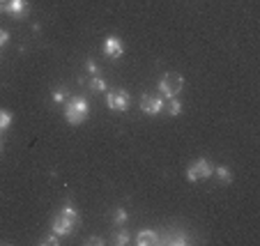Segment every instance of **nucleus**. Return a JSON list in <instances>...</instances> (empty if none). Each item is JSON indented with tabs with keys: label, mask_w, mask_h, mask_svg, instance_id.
<instances>
[{
	"label": "nucleus",
	"mask_w": 260,
	"mask_h": 246,
	"mask_svg": "<svg viewBox=\"0 0 260 246\" xmlns=\"http://www.w3.org/2000/svg\"><path fill=\"white\" fill-rule=\"evenodd\" d=\"M90 115V103L85 97H72L64 106V120H67L72 127H79L88 120Z\"/></svg>",
	"instance_id": "nucleus-1"
},
{
	"label": "nucleus",
	"mask_w": 260,
	"mask_h": 246,
	"mask_svg": "<svg viewBox=\"0 0 260 246\" xmlns=\"http://www.w3.org/2000/svg\"><path fill=\"white\" fill-rule=\"evenodd\" d=\"M182 88H184V79H182L177 72H168V74H164V79L159 81V92H161L164 99L180 97Z\"/></svg>",
	"instance_id": "nucleus-2"
},
{
	"label": "nucleus",
	"mask_w": 260,
	"mask_h": 246,
	"mask_svg": "<svg viewBox=\"0 0 260 246\" xmlns=\"http://www.w3.org/2000/svg\"><path fill=\"white\" fill-rule=\"evenodd\" d=\"M212 170H214V166H212L207 159H196V161L187 168V180L189 182H201V180L212 178Z\"/></svg>",
	"instance_id": "nucleus-3"
},
{
	"label": "nucleus",
	"mask_w": 260,
	"mask_h": 246,
	"mask_svg": "<svg viewBox=\"0 0 260 246\" xmlns=\"http://www.w3.org/2000/svg\"><path fill=\"white\" fill-rule=\"evenodd\" d=\"M164 109H166V99H164L161 94L145 92L141 97V111L145 115H159V113H164Z\"/></svg>",
	"instance_id": "nucleus-4"
},
{
	"label": "nucleus",
	"mask_w": 260,
	"mask_h": 246,
	"mask_svg": "<svg viewBox=\"0 0 260 246\" xmlns=\"http://www.w3.org/2000/svg\"><path fill=\"white\" fill-rule=\"evenodd\" d=\"M129 92L124 90H106V106L115 113H124L129 109Z\"/></svg>",
	"instance_id": "nucleus-5"
},
{
	"label": "nucleus",
	"mask_w": 260,
	"mask_h": 246,
	"mask_svg": "<svg viewBox=\"0 0 260 246\" xmlns=\"http://www.w3.org/2000/svg\"><path fill=\"white\" fill-rule=\"evenodd\" d=\"M30 5L28 0H5L3 5H0V12H5V14L14 16V19H23L25 14H28Z\"/></svg>",
	"instance_id": "nucleus-6"
},
{
	"label": "nucleus",
	"mask_w": 260,
	"mask_h": 246,
	"mask_svg": "<svg viewBox=\"0 0 260 246\" xmlns=\"http://www.w3.org/2000/svg\"><path fill=\"white\" fill-rule=\"evenodd\" d=\"M104 55H108L111 60H118L124 55V44L120 37H115V34H111V37H106V42H104Z\"/></svg>",
	"instance_id": "nucleus-7"
},
{
	"label": "nucleus",
	"mask_w": 260,
	"mask_h": 246,
	"mask_svg": "<svg viewBox=\"0 0 260 246\" xmlns=\"http://www.w3.org/2000/svg\"><path fill=\"white\" fill-rule=\"evenodd\" d=\"M76 228H79V223H74V221H69V219H64V217H60V214H58V217L53 219L51 230H53L58 237H67V235H72Z\"/></svg>",
	"instance_id": "nucleus-8"
},
{
	"label": "nucleus",
	"mask_w": 260,
	"mask_h": 246,
	"mask_svg": "<svg viewBox=\"0 0 260 246\" xmlns=\"http://www.w3.org/2000/svg\"><path fill=\"white\" fill-rule=\"evenodd\" d=\"M159 232L157 230H141L136 235V244L138 246H154V244H159Z\"/></svg>",
	"instance_id": "nucleus-9"
},
{
	"label": "nucleus",
	"mask_w": 260,
	"mask_h": 246,
	"mask_svg": "<svg viewBox=\"0 0 260 246\" xmlns=\"http://www.w3.org/2000/svg\"><path fill=\"white\" fill-rule=\"evenodd\" d=\"M212 175H216L221 184H231V182H233V172L228 170V166H214Z\"/></svg>",
	"instance_id": "nucleus-10"
},
{
	"label": "nucleus",
	"mask_w": 260,
	"mask_h": 246,
	"mask_svg": "<svg viewBox=\"0 0 260 246\" xmlns=\"http://www.w3.org/2000/svg\"><path fill=\"white\" fill-rule=\"evenodd\" d=\"M164 244L184 246V244H189V239H187V235H184L182 230H177V232H171V235H168V239H164Z\"/></svg>",
	"instance_id": "nucleus-11"
},
{
	"label": "nucleus",
	"mask_w": 260,
	"mask_h": 246,
	"mask_svg": "<svg viewBox=\"0 0 260 246\" xmlns=\"http://www.w3.org/2000/svg\"><path fill=\"white\" fill-rule=\"evenodd\" d=\"M127 221H129V212L124 209V207H118V209L113 212V223L115 226H124Z\"/></svg>",
	"instance_id": "nucleus-12"
},
{
	"label": "nucleus",
	"mask_w": 260,
	"mask_h": 246,
	"mask_svg": "<svg viewBox=\"0 0 260 246\" xmlns=\"http://www.w3.org/2000/svg\"><path fill=\"white\" fill-rule=\"evenodd\" d=\"M182 113V101L180 97H173L168 99V115H173V118H177V115Z\"/></svg>",
	"instance_id": "nucleus-13"
},
{
	"label": "nucleus",
	"mask_w": 260,
	"mask_h": 246,
	"mask_svg": "<svg viewBox=\"0 0 260 246\" xmlns=\"http://www.w3.org/2000/svg\"><path fill=\"white\" fill-rule=\"evenodd\" d=\"M90 88H92L94 92H106L108 85H106V81H104L102 76H92V79H90Z\"/></svg>",
	"instance_id": "nucleus-14"
},
{
	"label": "nucleus",
	"mask_w": 260,
	"mask_h": 246,
	"mask_svg": "<svg viewBox=\"0 0 260 246\" xmlns=\"http://www.w3.org/2000/svg\"><path fill=\"white\" fill-rule=\"evenodd\" d=\"M10 127H12V113L5 109H0V131H5Z\"/></svg>",
	"instance_id": "nucleus-15"
},
{
	"label": "nucleus",
	"mask_w": 260,
	"mask_h": 246,
	"mask_svg": "<svg viewBox=\"0 0 260 246\" xmlns=\"http://www.w3.org/2000/svg\"><path fill=\"white\" fill-rule=\"evenodd\" d=\"M113 241L118 246H124V244H129V241H132V235H129L127 230H120L118 235H113Z\"/></svg>",
	"instance_id": "nucleus-16"
},
{
	"label": "nucleus",
	"mask_w": 260,
	"mask_h": 246,
	"mask_svg": "<svg viewBox=\"0 0 260 246\" xmlns=\"http://www.w3.org/2000/svg\"><path fill=\"white\" fill-rule=\"evenodd\" d=\"M51 99H53L55 103L64 101V99H67V88H55L53 92H51Z\"/></svg>",
	"instance_id": "nucleus-17"
},
{
	"label": "nucleus",
	"mask_w": 260,
	"mask_h": 246,
	"mask_svg": "<svg viewBox=\"0 0 260 246\" xmlns=\"http://www.w3.org/2000/svg\"><path fill=\"white\" fill-rule=\"evenodd\" d=\"M85 69H88L92 76H99V64L94 62V60H88V62H85Z\"/></svg>",
	"instance_id": "nucleus-18"
},
{
	"label": "nucleus",
	"mask_w": 260,
	"mask_h": 246,
	"mask_svg": "<svg viewBox=\"0 0 260 246\" xmlns=\"http://www.w3.org/2000/svg\"><path fill=\"white\" fill-rule=\"evenodd\" d=\"M44 244H46V246H55V244H60L58 235H55V232H51V235H49V237H46V239H44Z\"/></svg>",
	"instance_id": "nucleus-19"
},
{
	"label": "nucleus",
	"mask_w": 260,
	"mask_h": 246,
	"mask_svg": "<svg viewBox=\"0 0 260 246\" xmlns=\"http://www.w3.org/2000/svg\"><path fill=\"white\" fill-rule=\"evenodd\" d=\"M7 42H10V32H7V30H3V28H0V49H3V46H5Z\"/></svg>",
	"instance_id": "nucleus-20"
},
{
	"label": "nucleus",
	"mask_w": 260,
	"mask_h": 246,
	"mask_svg": "<svg viewBox=\"0 0 260 246\" xmlns=\"http://www.w3.org/2000/svg\"><path fill=\"white\" fill-rule=\"evenodd\" d=\"M85 244H88V246H92V244H104V239H102V237H90V239H85Z\"/></svg>",
	"instance_id": "nucleus-21"
},
{
	"label": "nucleus",
	"mask_w": 260,
	"mask_h": 246,
	"mask_svg": "<svg viewBox=\"0 0 260 246\" xmlns=\"http://www.w3.org/2000/svg\"><path fill=\"white\" fill-rule=\"evenodd\" d=\"M3 3H5V0H0V5H3Z\"/></svg>",
	"instance_id": "nucleus-22"
},
{
	"label": "nucleus",
	"mask_w": 260,
	"mask_h": 246,
	"mask_svg": "<svg viewBox=\"0 0 260 246\" xmlns=\"http://www.w3.org/2000/svg\"><path fill=\"white\" fill-rule=\"evenodd\" d=\"M0 150H3V148H0Z\"/></svg>",
	"instance_id": "nucleus-23"
}]
</instances>
